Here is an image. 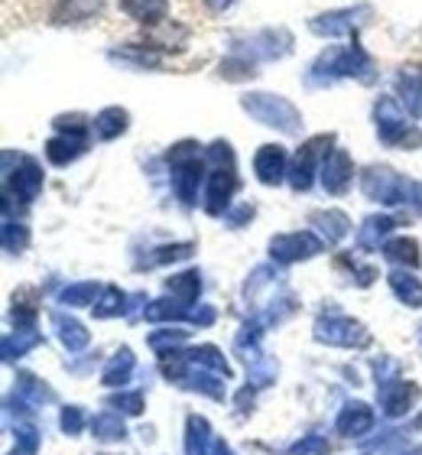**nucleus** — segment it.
<instances>
[{"mask_svg":"<svg viewBox=\"0 0 422 455\" xmlns=\"http://www.w3.org/2000/svg\"><path fill=\"white\" fill-rule=\"evenodd\" d=\"M335 78H361L367 85V82H374V62L357 43L345 49H329L312 62L309 85H329Z\"/></svg>","mask_w":422,"mask_h":455,"instance_id":"obj_1","label":"nucleus"},{"mask_svg":"<svg viewBox=\"0 0 422 455\" xmlns=\"http://www.w3.org/2000/svg\"><path fill=\"white\" fill-rule=\"evenodd\" d=\"M202 147L195 140H182L176 147H169L166 163L172 166V186H176V196L186 205H195L198 196V182H205V170H202Z\"/></svg>","mask_w":422,"mask_h":455,"instance_id":"obj_2","label":"nucleus"},{"mask_svg":"<svg viewBox=\"0 0 422 455\" xmlns=\"http://www.w3.org/2000/svg\"><path fill=\"white\" fill-rule=\"evenodd\" d=\"M241 108H244V111L251 114L253 121H260L263 127H273V131L299 133V127H302L299 108L292 105L290 98H283V95H267V92H253V95L241 98Z\"/></svg>","mask_w":422,"mask_h":455,"instance_id":"obj_3","label":"nucleus"},{"mask_svg":"<svg viewBox=\"0 0 422 455\" xmlns=\"http://www.w3.org/2000/svg\"><path fill=\"white\" fill-rule=\"evenodd\" d=\"M335 143V133H319V137H312V140H306L299 147V153L292 156L290 163V186L292 192H309L312 189V180H315V166L319 163H325V156H329V147Z\"/></svg>","mask_w":422,"mask_h":455,"instance_id":"obj_4","label":"nucleus"},{"mask_svg":"<svg viewBox=\"0 0 422 455\" xmlns=\"http://www.w3.org/2000/svg\"><path fill=\"white\" fill-rule=\"evenodd\" d=\"M361 189L370 202H380V205H406V196H410V182L400 176L390 166H367L361 172Z\"/></svg>","mask_w":422,"mask_h":455,"instance_id":"obj_5","label":"nucleus"},{"mask_svg":"<svg viewBox=\"0 0 422 455\" xmlns=\"http://www.w3.org/2000/svg\"><path fill=\"white\" fill-rule=\"evenodd\" d=\"M315 339L325 345H338V348H364L370 345V332L364 325L347 319V315H322L315 323Z\"/></svg>","mask_w":422,"mask_h":455,"instance_id":"obj_6","label":"nucleus"},{"mask_svg":"<svg viewBox=\"0 0 422 455\" xmlns=\"http://www.w3.org/2000/svg\"><path fill=\"white\" fill-rule=\"evenodd\" d=\"M322 241L315 231H290V235L270 237V257L280 264H296V260H309V257L322 254Z\"/></svg>","mask_w":422,"mask_h":455,"instance_id":"obj_7","label":"nucleus"},{"mask_svg":"<svg viewBox=\"0 0 422 455\" xmlns=\"http://www.w3.org/2000/svg\"><path fill=\"white\" fill-rule=\"evenodd\" d=\"M374 121H377V137H380L384 143H390V147H396V143H403V140H413L416 137V133H410L403 105L394 101V98H380V101H377Z\"/></svg>","mask_w":422,"mask_h":455,"instance_id":"obj_8","label":"nucleus"},{"mask_svg":"<svg viewBox=\"0 0 422 455\" xmlns=\"http://www.w3.org/2000/svg\"><path fill=\"white\" fill-rule=\"evenodd\" d=\"M235 166H211L205 180V212L208 215H225L231 209V196L237 192Z\"/></svg>","mask_w":422,"mask_h":455,"instance_id":"obj_9","label":"nucleus"},{"mask_svg":"<svg viewBox=\"0 0 422 455\" xmlns=\"http://www.w3.org/2000/svg\"><path fill=\"white\" fill-rule=\"evenodd\" d=\"M361 17H370V7H347V10H331V13H322L309 23V29L322 39H338V36H351L357 33V23Z\"/></svg>","mask_w":422,"mask_h":455,"instance_id":"obj_10","label":"nucleus"},{"mask_svg":"<svg viewBox=\"0 0 422 455\" xmlns=\"http://www.w3.org/2000/svg\"><path fill=\"white\" fill-rule=\"evenodd\" d=\"M319 176H322V189L329 192V196H345L351 189V182H354V163L347 156V150H331L325 156V163L319 166Z\"/></svg>","mask_w":422,"mask_h":455,"instance_id":"obj_11","label":"nucleus"},{"mask_svg":"<svg viewBox=\"0 0 422 455\" xmlns=\"http://www.w3.org/2000/svg\"><path fill=\"white\" fill-rule=\"evenodd\" d=\"M253 172L263 186H280L286 176H290V156H286V147L280 143H263L260 150L253 153Z\"/></svg>","mask_w":422,"mask_h":455,"instance_id":"obj_12","label":"nucleus"},{"mask_svg":"<svg viewBox=\"0 0 422 455\" xmlns=\"http://www.w3.org/2000/svg\"><path fill=\"white\" fill-rule=\"evenodd\" d=\"M43 189V166L33 156H23L17 172H7V192H17V199L27 205L33 202Z\"/></svg>","mask_w":422,"mask_h":455,"instance_id":"obj_13","label":"nucleus"},{"mask_svg":"<svg viewBox=\"0 0 422 455\" xmlns=\"http://www.w3.org/2000/svg\"><path fill=\"white\" fill-rule=\"evenodd\" d=\"M396 95H400V105L406 108V114L419 121L422 117V68L403 66L396 72Z\"/></svg>","mask_w":422,"mask_h":455,"instance_id":"obj_14","label":"nucleus"},{"mask_svg":"<svg viewBox=\"0 0 422 455\" xmlns=\"http://www.w3.org/2000/svg\"><path fill=\"white\" fill-rule=\"evenodd\" d=\"M416 400H419V387H416L413 380H394V384L380 387V403H384L386 417H403V413H410V407H413Z\"/></svg>","mask_w":422,"mask_h":455,"instance_id":"obj_15","label":"nucleus"},{"mask_svg":"<svg viewBox=\"0 0 422 455\" xmlns=\"http://www.w3.org/2000/svg\"><path fill=\"white\" fill-rule=\"evenodd\" d=\"M309 225L315 228V235H319L325 244H338V241H345L347 231H351V219H347L345 212H338V209L312 212Z\"/></svg>","mask_w":422,"mask_h":455,"instance_id":"obj_16","label":"nucleus"},{"mask_svg":"<svg viewBox=\"0 0 422 455\" xmlns=\"http://www.w3.org/2000/svg\"><path fill=\"white\" fill-rule=\"evenodd\" d=\"M84 147H88V140L78 137V133H56V137L46 143V156L52 166H68V163H76L78 156H82Z\"/></svg>","mask_w":422,"mask_h":455,"instance_id":"obj_17","label":"nucleus"},{"mask_svg":"<svg viewBox=\"0 0 422 455\" xmlns=\"http://www.w3.org/2000/svg\"><path fill=\"white\" fill-rule=\"evenodd\" d=\"M335 427L341 436H364L367 429L374 427V410L367 407V403H361V400H357V403H347V407L338 413Z\"/></svg>","mask_w":422,"mask_h":455,"instance_id":"obj_18","label":"nucleus"},{"mask_svg":"<svg viewBox=\"0 0 422 455\" xmlns=\"http://www.w3.org/2000/svg\"><path fill=\"white\" fill-rule=\"evenodd\" d=\"M396 221L390 215H370L364 221V228L357 231V244L364 247V251H377L380 244H386V237L394 235Z\"/></svg>","mask_w":422,"mask_h":455,"instance_id":"obj_19","label":"nucleus"},{"mask_svg":"<svg viewBox=\"0 0 422 455\" xmlns=\"http://www.w3.org/2000/svg\"><path fill=\"white\" fill-rule=\"evenodd\" d=\"M127 124H131V114L123 111V108H104L98 117H94V137L98 140H114V137H121L127 131Z\"/></svg>","mask_w":422,"mask_h":455,"instance_id":"obj_20","label":"nucleus"},{"mask_svg":"<svg viewBox=\"0 0 422 455\" xmlns=\"http://www.w3.org/2000/svg\"><path fill=\"white\" fill-rule=\"evenodd\" d=\"M386 283H390V290H394V296L400 299V303L413 306V309H419L422 306V283L413 274H406V270H394V274L386 276Z\"/></svg>","mask_w":422,"mask_h":455,"instance_id":"obj_21","label":"nucleus"},{"mask_svg":"<svg viewBox=\"0 0 422 455\" xmlns=\"http://www.w3.org/2000/svg\"><path fill=\"white\" fill-rule=\"evenodd\" d=\"M123 13H131L137 23H147V27H156L169 10V0H121Z\"/></svg>","mask_w":422,"mask_h":455,"instance_id":"obj_22","label":"nucleus"},{"mask_svg":"<svg viewBox=\"0 0 422 455\" xmlns=\"http://www.w3.org/2000/svg\"><path fill=\"white\" fill-rule=\"evenodd\" d=\"M384 257L386 260H394V264H403V267H419V241L416 237H390L384 244Z\"/></svg>","mask_w":422,"mask_h":455,"instance_id":"obj_23","label":"nucleus"},{"mask_svg":"<svg viewBox=\"0 0 422 455\" xmlns=\"http://www.w3.org/2000/svg\"><path fill=\"white\" fill-rule=\"evenodd\" d=\"M215 436H211V429H208L205 417H188V427H186V455H208Z\"/></svg>","mask_w":422,"mask_h":455,"instance_id":"obj_24","label":"nucleus"},{"mask_svg":"<svg viewBox=\"0 0 422 455\" xmlns=\"http://www.w3.org/2000/svg\"><path fill=\"white\" fill-rule=\"evenodd\" d=\"M101 0H62V7L56 10V23H82V20L98 17Z\"/></svg>","mask_w":422,"mask_h":455,"instance_id":"obj_25","label":"nucleus"},{"mask_svg":"<svg viewBox=\"0 0 422 455\" xmlns=\"http://www.w3.org/2000/svg\"><path fill=\"white\" fill-rule=\"evenodd\" d=\"M52 323H56L59 329V339H62V345H66L68 351H82L88 341H92V335L84 332V325L76 323V319H66L62 313L52 315Z\"/></svg>","mask_w":422,"mask_h":455,"instance_id":"obj_26","label":"nucleus"},{"mask_svg":"<svg viewBox=\"0 0 422 455\" xmlns=\"http://www.w3.org/2000/svg\"><path fill=\"white\" fill-rule=\"evenodd\" d=\"M166 290L172 296H176L179 303L192 306L198 299V290H202V276H198V270H188V274H179L172 276V280H166Z\"/></svg>","mask_w":422,"mask_h":455,"instance_id":"obj_27","label":"nucleus"},{"mask_svg":"<svg viewBox=\"0 0 422 455\" xmlns=\"http://www.w3.org/2000/svg\"><path fill=\"white\" fill-rule=\"evenodd\" d=\"M92 433L94 439H104V443H114V439H123L127 436V429H123V419L117 417V413H98V417L92 419Z\"/></svg>","mask_w":422,"mask_h":455,"instance_id":"obj_28","label":"nucleus"},{"mask_svg":"<svg viewBox=\"0 0 422 455\" xmlns=\"http://www.w3.org/2000/svg\"><path fill=\"white\" fill-rule=\"evenodd\" d=\"M131 371H133V355H131V348H121L111 358V364H107V371H104L101 380L107 384V387H117V384H127Z\"/></svg>","mask_w":422,"mask_h":455,"instance_id":"obj_29","label":"nucleus"},{"mask_svg":"<svg viewBox=\"0 0 422 455\" xmlns=\"http://www.w3.org/2000/svg\"><path fill=\"white\" fill-rule=\"evenodd\" d=\"M39 345V335L33 329H20L17 335H7L4 339V361H13L20 355H27L29 348H36Z\"/></svg>","mask_w":422,"mask_h":455,"instance_id":"obj_30","label":"nucleus"},{"mask_svg":"<svg viewBox=\"0 0 422 455\" xmlns=\"http://www.w3.org/2000/svg\"><path fill=\"white\" fill-rule=\"evenodd\" d=\"M98 293H101V286L94 283V280H84V283L66 286L59 299H62L66 306H94V296Z\"/></svg>","mask_w":422,"mask_h":455,"instance_id":"obj_31","label":"nucleus"},{"mask_svg":"<svg viewBox=\"0 0 422 455\" xmlns=\"http://www.w3.org/2000/svg\"><path fill=\"white\" fill-rule=\"evenodd\" d=\"M94 309V315L98 319H111V315H121V309H123V293L117 290V286H104L101 290V299L92 306Z\"/></svg>","mask_w":422,"mask_h":455,"instance_id":"obj_32","label":"nucleus"},{"mask_svg":"<svg viewBox=\"0 0 422 455\" xmlns=\"http://www.w3.org/2000/svg\"><path fill=\"white\" fill-rule=\"evenodd\" d=\"M29 244V231L23 225H17V221H4V251L7 254H20L23 247Z\"/></svg>","mask_w":422,"mask_h":455,"instance_id":"obj_33","label":"nucleus"},{"mask_svg":"<svg viewBox=\"0 0 422 455\" xmlns=\"http://www.w3.org/2000/svg\"><path fill=\"white\" fill-rule=\"evenodd\" d=\"M195 251V244H166V247H156L153 257L147 260V267H160V264H172V260H186L188 254Z\"/></svg>","mask_w":422,"mask_h":455,"instance_id":"obj_34","label":"nucleus"},{"mask_svg":"<svg viewBox=\"0 0 422 455\" xmlns=\"http://www.w3.org/2000/svg\"><path fill=\"white\" fill-rule=\"evenodd\" d=\"M221 76H225L227 82H244V78L253 76V62L247 56H231L221 62Z\"/></svg>","mask_w":422,"mask_h":455,"instance_id":"obj_35","label":"nucleus"},{"mask_svg":"<svg viewBox=\"0 0 422 455\" xmlns=\"http://www.w3.org/2000/svg\"><path fill=\"white\" fill-rule=\"evenodd\" d=\"M186 339H188L186 332H179V329H166V332H153L150 335V345H153V351H160L163 358H166V355H172L169 348H179V345H182Z\"/></svg>","mask_w":422,"mask_h":455,"instance_id":"obj_36","label":"nucleus"},{"mask_svg":"<svg viewBox=\"0 0 422 455\" xmlns=\"http://www.w3.org/2000/svg\"><path fill=\"white\" fill-rule=\"evenodd\" d=\"M20 394H27L33 403H49V400H56V394H52L49 387H43L33 374H23V378H20Z\"/></svg>","mask_w":422,"mask_h":455,"instance_id":"obj_37","label":"nucleus"},{"mask_svg":"<svg viewBox=\"0 0 422 455\" xmlns=\"http://www.w3.org/2000/svg\"><path fill=\"white\" fill-rule=\"evenodd\" d=\"M111 407H121L123 413L140 417V413H143V394H140V390H131V394H114Z\"/></svg>","mask_w":422,"mask_h":455,"instance_id":"obj_38","label":"nucleus"},{"mask_svg":"<svg viewBox=\"0 0 422 455\" xmlns=\"http://www.w3.org/2000/svg\"><path fill=\"white\" fill-rule=\"evenodd\" d=\"M290 455H329V439L325 436H306L302 443L290 449Z\"/></svg>","mask_w":422,"mask_h":455,"instance_id":"obj_39","label":"nucleus"},{"mask_svg":"<svg viewBox=\"0 0 422 455\" xmlns=\"http://www.w3.org/2000/svg\"><path fill=\"white\" fill-rule=\"evenodd\" d=\"M56 131L59 133H78V137H84L88 124H84L82 114H62V117H56Z\"/></svg>","mask_w":422,"mask_h":455,"instance_id":"obj_40","label":"nucleus"},{"mask_svg":"<svg viewBox=\"0 0 422 455\" xmlns=\"http://www.w3.org/2000/svg\"><path fill=\"white\" fill-rule=\"evenodd\" d=\"M17 443H20V449L13 455H36V449H39V433L36 429H20L17 433Z\"/></svg>","mask_w":422,"mask_h":455,"instance_id":"obj_41","label":"nucleus"},{"mask_svg":"<svg viewBox=\"0 0 422 455\" xmlns=\"http://www.w3.org/2000/svg\"><path fill=\"white\" fill-rule=\"evenodd\" d=\"M84 427V417L78 407H66V413H62V429H66L68 436H78Z\"/></svg>","mask_w":422,"mask_h":455,"instance_id":"obj_42","label":"nucleus"},{"mask_svg":"<svg viewBox=\"0 0 422 455\" xmlns=\"http://www.w3.org/2000/svg\"><path fill=\"white\" fill-rule=\"evenodd\" d=\"M225 219H227V225L241 228L244 221H251V219H253V209H251V205H241V209H227V212H225Z\"/></svg>","mask_w":422,"mask_h":455,"instance_id":"obj_43","label":"nucleus"},{"mask_svg":"<svg viewBox=\"0 0 422 455\" xmlns=\"http://www.w3.org/2000/svg\"><path fill=\"white\" fill-rule=\"evenodd\" d=\"M205 4H208V10H215V13H221V10H227L231 4H235V0H205Z\"/></svg>","mask_w":422,"mask_h":455,"instance_id":"obj_44","label":"nucleus"},{"mask_svg":"<svg viewBox=\"0 0 422 455\" xmlns=\"http://www.w3.org/2000/svg\"><path fill=\"white\" fill-rule=\"evenodd\" d=\"M403 455H422V446H416V449H410V452H403Z\"/></svg>","mask_w":422,"mask_h":455,"instance_id":"obj_45","label":"nucleus"}]
</instances>
